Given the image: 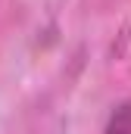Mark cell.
I'll list each match as a JSON object with an SVG mask.
<instances>
[{
    "label": "cell",
    "mask_w": 131,
    "mask_h": 134,
    "mask_svg": "<svg viewBox=\"0 0 131 134\" xmlns=\"http://www.w3.org/2000/svg\"><path fill=\"white\" fill-rule=\"evenodd\" d=\"M106 134H131V100L122 103V106L112 112V119H109V125H106Z\"/></svg>",
    "instance_id": "1"
}]
</instances>
